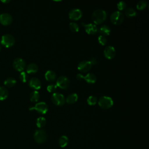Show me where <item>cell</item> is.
Returning a JSON list of instances; mask_svg holds the SVG:
<instances>
[{
  "label": "cell",
  "mask_w": 149,
  "mask_h": 149,
  "mask_svg": "<svg viewBox=\"0 0 149 149\" xmlns=\"http://www.w3.org/2000/svg\"><path fill=\"white\" fill-rule=\"evenodd\" d=\"M82 25L84 27L85 31L88 34H94L97 32V27L95 24L88 23L86 24L82 23Z\"/></svg>",
  "instance_id": "5bb4252c"
},
{
  "label": "cell",
  "mask_w": 149,
  "mask_h": 149,
  "mask_svg": "<svg viewBox=\"0 0 149 149\" xmlns=\"http://www.w3.org/2000/svg\"><path fill=\"white\" fill-rule=\"evenodd\" d=\"M91 66L92 65L88 61H82L79 63L77 69L80 72L85 73L88 72L91 69Z\"/></svg>",
  "instance_id": "7c38bea8"
},
{
  "label": "cell",
  "mask_w": 149,
  "mask_h": 149,
  "mask_svg": "<svg viewBox=\"0 0 149 149\" xmlns=\"http://www.w3.org/2000/svg\"><path fill=\"white\" fill-rule=\"evenodd\" d=\"M124 15L120 11L113 12L110 16L111 22L115 25H119L122 24L124 20Z\"/></svg>",
  "instance_id": "277c9868"
},
{
  "label": "cell",
  "mask_w": 149,
  "mask_h": 149,
  "mask_svg": "<svg viewBox=\"0 0 149 149\" xmlns=\"http://www.w3.org/2000/svg\"><path fill=\"white\" fill-rule=\"evenodd\" d=\"M98 42L101 45H105L107 43V39L105 36H99L98 37Z\"/></svg>",
  "instance_id": "4dcf8cb0"
},
{
  "label": "cell",
  "mask_w": 149,
  "mask_h": 149,
  "mask_svg": "<svg viewBox=\"0 0 149 149\" xmlns=\"http://www.w3.org/2000/svg\"><path fill=\"white\" fill-rule=\"evenodd\" d=\"M56 88H57V86L56 84H50L47 86V89L49 92H54L56 90Z\"/></svg>",
  "instance_id": "d6a6232c"
},
{
  "label": "cell",
  "mask_w": 149,
  "mask_h": 149,
  "mask_svg": "<svg viewBox=\"0 0 149 149\" xmlns=\"http://www.w3.org/2000/svg\"><path fill=\"white\" fill-rule=\"evenodd\" d=\"M56 75L55 72L51 70H49L47 71L45 73V79L49 82L54 81L56 79Z\"/></svg>",
  "instance_id": "2e32d148"
},
{
  "label": "cell",
  "mask_w": 149,
  "mask_h": 149,
  "mask_svg": "<svg viewBox=\"0 0 149 149\" xmlns=\"http://www.w3.org/2000/svg\"><path fill=\"white\" fill-rule=\"evenodd\" d=\"M38 70V66L34 63L29 64L26 67V73L28 74H33L37 72Z\"/></svg>",
  "instance_id": "e0dca14e"
},
{
  "label": "cell",
  "mask_w": 149,
  "mask_h": 149,
  "mask_svg": "<svg viewBox=\"0 0 149 149\" xmlns=\"http://www.w3.org/2000/svg\"><path fill=\"white\" fill-rule=\"evenodd\" d=\"M98 103L99 106L102 109H108L112 107L113 104V101L112 98L108 96H102L101 97L98 101Z\"/></svg>",
  "instance_id": "7a4b0ae2"
},
{
  "label": "cell",
  "mask_w": 149,
  "mask_h": 149,
  "mask_svg": "<svg viewBox=\"0 0 149 149\" xmlns=\"http://www.w3.org/2000/svg\"><path fill=\"white\" fill-rule=\"evenodd\" d=\"M1 2H3V3H8V2H10V1H9V0H5V1H3V0L2 1V0Z\"/></svg>",
  "instance_id": "d590c367"
},
{
  "label": "cell",
  "mask_w": 149,
  "mask_h": 149,
  "mask_svg": "<svg viewBox=\"0 0 149 149\" xmlns=\"http://www.w3.org/2000/svg\"><path fill=\"white\" fill-rule=\"evenodd\" d=\"M69 143V139L66 136H62L59 139V145L61 147H65Z\"/></svg>",
  "instance_id": "603a6c76"
},
{
  "label": "cell",
  "mask_w": 149,
  "mask_h": 149,
  "mask_svg": "<svg viewBox=\"0 0 149 149\" xmlns=\"http://www.w3.org/2000/svg\"><path fill=\"white\" fill-rule=\"evenodd\" d=\"M51 101L56 105L62 106L65 103V97L60 93H54L51 95Z\"/></svg>",
  "instance_id": "52a82bcc"
},
{
  "label": "cell",
  "mask_w": 149,
  "mask_h": 149,
  "mask_svg": "<svg viewBox=\"0 0 149 149\" xmlns=\"http://www.w3.org/2000/svg\"><path fill=\"white\" fill-rule=\"evenodd\" d=\"M126 7V3L123 1H120L117 3V8L119 10H124Z\"/></svg>",
  "instance_id": "1f68e13d"
},
{
  "label": "cell",
  "mask_w": 149,
  "mask_h": 149,
  "mask_svg": "<svg viewBox=\"0 0 149 149\" xmlns=\"http://www.w3.org/2000/svg\"><path fill=\"white\" fill-rule=\"evenodd\" d=\"M40 98L39 93L37 91H33L30 94V100L31 102H37Z\"/></svg>",
  "instance_id": "cb8c5ba5"
},
{
  "label": "cell",
  "mask_w": 149,
  "mask_h": 149,
  "mask_svg": "<svg viewBox=\"0 0 149 149\" xmlns=\"http://www.w3.org/2000/svg\"><path fill=\"white\" fill-rule=\"evenodd\" d=\"M147 5V2L145 0H142V1H140L137 2V5H136V8L138 10H143L144 9L146 6Z\"/></svg>",
  "instance_id": "4316f807"
},
{
  "label": "cell",
  "mask_w": 149,
  "mask_h": 149,
  "mask_svg": "<svg viewBox=\"0 0 149 149\" xmlns=\"http://www.w3.org/2000/svg\"><path fill=\"white\" fill-rule=\"evenodd\" d=\"M125 15L127 17H133L136 16V12L133 8H129L125 10Z\"/></svg>",
  "instance_id": "484cf974"
},
{
  "label": "cell",
  "mask_w": 149,
  "mask_h": 149,
  "mask_svg": "<svg viewBox=\"0 0 149 149\" xmlns=\"http://www.w3.org/2000/svg\"><path fill=\"white\" fill-rule=\"evenodd\" d=\"M13 67L15 70L19 72H23L26 68V62L24 60L21 58H15L12 63Z\"/></svg>",
  "instance_id": "9c48e42d"
},
{
  "label": "cell",
  "mask_w": 149,
  "mask_h": 149,
  "mask_svg": "<svg viewBox=\"0 0 149 149\" xmlns=\"http://www.w3.org/2000/svg\"><path fill=\"white\" fill-rule=\"evenodd\" d=\"M29 85L31 88L38 90L41 87V83L38 79L36 77H32L29 81Z\"/></svg>",
  "instance_id": "9a60e30c"
},
{
  "label": "cell",
  "mask_w": 149,
  "mask_h": 149,
  "mask_svg": "<svg viewBox=\"0 0 149 149\" xmlns=\"http://www.w3.org/2000/svg\"><path fill=\"white\" fill-rule=\"evenodd\" d=\"M29 109H35L39 113L45 114L48 111V105L45 102H40L37 103L34 107H30Z\"/></svg>",
  "instance_id": "ba28073f"
},
{
  "label": "cell",
  "mask_w": 149,
  "mask_h": 149,
  "mask_svg": "<svg viewBox=\"0 0 149 149\" xmlns=\"http://www.w3.org/2000/svg\"><path fill=\"white\" fill-rule=\"evenodd\" d=\"M47 135L44 130L39 129L36 130L34 134V139L35 141L39 144L44 143L47 140Z\"/></svg>",
  "instance_id": "5b68a950"
},
{
  "label": "cell",
  "mask_w": 149,
  "mask_h": 149,
  "mask_svg": "<svg viewBox=\"0 0 149 149\" xmlns=\"http://www.w3.org/2000/svg\"><path fill=\"white\" fill-rule=\"evenodd\" d=\"M28 78H29V76L26 72H25L24 71L20 72V73L19 74V79L22 82H23V83L26 82L28 80Z\"/></svg>",
  "instance_id": "f546056e"
},
{
  "label": "cell",
  "mask_w": 149,
  "mask_h": 149,
  "mask_svg": "<svg viewBox=\"0 0 149 149\" xmlns=\"http://www.w3.org/2000/svg\"><path fill=\"white\" fill-rule=\"evenodd\" d=\"M76 79H77V80H81L84 79V76L82 75L81 74H80V73H78V74L76 75Z\"/></svg>",
  "instance_id": "e575fe53"
},
{
  "label": "cell",
  "mask_w": 149,
  "mask_h": 149,
  "mask_svg": "<svg viewBox=\"0 0 149 149\" xmlns=\"http://www.w3.org/2000/svg\"><path fill=\"white\" fill-rule=\"evenodd\" d=\"M87 102L90 105H94L97 102V98L94 95H90L88 97Z\"/></svg>",
  "instance_id": "83f0119b"
},
{
  "label": "cell",
  "mask_w": 149,
  "mask_h": 149,
  "mask_svg": "<svg viewBox=\"0 0 149 149\" xmlns=\"http://www.w3.org/2000/svg\"><path fill=\"white\" fill-rule=\"evenodd\" d=\"M88 61L90 62V63L91 64V65H96V64L98 63L97 60L95 58H94V57L90 58Z\"/></svg>",
  "instance_id": "836d02e7"
},
{
  "label": "cell",
  "mask_w": 149,
  "mask_h": 149,
  "mask_svg": "<svg viewBox=\"0 0 149 149\" xmlns=\"http://www.w3.org/2000/svg\"><path fill=\"white\" fill-rule=\"evenodd\" d=\"M4 84L5 86L8 87H11L14 86L16 83V80L15 78L12 77H9L6 78L4 81Z\"/></svg>",
  "instance_id": "7402d4cb"
},
{
  "label": "cell",
  "mask_w": 149,
  "mask_h": 149,
  "mask_svg": "<svg viewBox=\"0 0 149 149\" xmlns=\"http://www.w3.org/2000/svg\"><path fill=\"white\" fill-rule=\"evenodd\" d=\"M78 100V95L76 93H72L69 95L66 99V102L69 104H74Z\"/></svg>",
  "instance_id": "ffe728a7"
},
{
  "label": "cell",
  "mask_w": 149,
  "mask_h": 149,
  "mask_svg": "<svg viewBox=\"0 0 149 149\" xmlns=\"http://www.w3.org/2000/svg\"><path fill=\"white\" fill-rule=\"evenodd\" d=\"M83 13L80 9H72L69 12V18L72 20H78L82 17Z\"/></svg>",
  "instance_id": "8fae6325"
},
{
  "label": "cell",
  "mask_w": 149,
  "mask_h": 149,
  "mask_svg": "<svg viewBox=\"0 0 149 149\" xmlns=\"http://www.w3.org/2000/svg\"><path fill=\"white\" fill-rule=\"evenodd\" d=\"M56 85L62 89L66 90L69 87L70 80L66 76H61L56 80Z\"/></svg>",
  "instance_id": "8992f818"
},
{
  "label": "cell",
  "mask_w": 149,
  "mask_h": 149,
  "mask_svg": "<svg viewBox=\"0 0 149 149\" xmlns=\"http://www.w3.org/2000/svg\"><path fill=\"white\" fill-rule=\"evenodd\" d=\"M84 79L87 83L90 84L95 83L97 81V77L95 75L91 73H88L85 76H84Z\"/></svg>",
  "instance_id": "d6986e66"
},
{
  "label": "cell",
  "mask_w": 149,
  "mask_h": 149,
  "mask_svg": "<svg viewBox=\"0 0 149 149\" xmlns=\"http://www.w3.org/2000/svg\"><path fill=\"white\" fill-rule=\"evenodd\" d=\"M15 42V39L14 37L10 34H5L1 37V44L6 48L12 47Z\"/></svg>",
  "instance_id": "3957f363"
},
{
  "label": "cell",
  "mask_w": 149,
  "mask_h": 149,
  "mask_svg": "<svg viewBox=\"0 0 149 149\" xmlns=\"http://www.w3.org/2000/svg\"><path fill=\"white\" fill-rule=\"evenodd\" d=\"M12 15L7 12H4L0 14V23L4 26L9 25L12 22Z\"/></svg>",
  "instance_id": "30bf717a"
},
{
  "label": "cell",
  "mask_w": 149,
  "mask_h": 149,
  "mask_svg": "<svg viewBox=\"0 0 149 149\" xmlns=\"http://www.w3.org/2000/svg\"><path fill=\"white\" fill-rule=\"evenodd\" d=\"M1 49H2V47H1V45H0V51H1Z\"/></svg>",
  "instance_id": "8d00e7d4"
},
{
  "label": "cell",
  "mask_w": 149,
  "mask_h": 149,
  "mask_svg": "<svg viewBox=\"0 0 149 149\" xmlns=\"http://www.w3.org/2000/svg\"><path fill=\"white\" fill-rule=\"evenodd\" d=\"M98 31L101 34V36H109L110 34L111 29L107 25H102L100 27Z\"/></svg>",
  "instance_id": "ac0fdd59"
},
{
  "label": "cell",
  "mask_w": 149,
  "mask_h": 149,
  "mask_svg": "<svg viewBox=\"0 0 149 149\" xmlns=\"http://www.w3.org/2000/svg\"><path fill=\"white\" fill-rule=\"evenodd\" d=\"M8 90L5 86H0V100L6 99L8 96Z\"/></svg>",
  "instance_id": "44dd1931"
},
{
  "label": "cell",
  "mask_w": 149,
  "mask_h": 149,
  "mask_svg": "<svg viewBox=\"0 0 149 149\" xmlns=\"http://www.w3.org/2000/svg\"><path fill=\"white\" fill-rule=\"evenodd\" d=\"M46 124V119L44 117H39L36 120V125L39 128L43 127Z\"/></svg>",
  "instance_id": "d4e9b609"
},
{
  "label": "cell",
  "mask_w": 149,
  "mask_h": 149,
  "mask_svg": "<svg viewBox=\"0 0 149 149\" xmlns=\"http://www.w3.org/2000/svg\"><path fill=\"white\" fill-rule=\"evenodd\" d=\"M116 54L115 49L112 46H108L104 50V55L105 57L108 59H113Z\"/></svg>",
  "instance_id": "4fadbf2b"
},
{
  "label": "cell",
  "mask_w": 149,
  "mask_h": 149,
  "mask_svg": "<svg viewBox=\"0 0 149 149\" xmlns=\"http://www.w3.org/2000/svg\"><path fill=\"white\" fill-rule=\"evenodd\" d=\"M107 12L102 9H99L94 10L92 14V20L96 24H100L103 23L107 18Z\"/></svg>",
  "instance_id": "6da1fadb"
},
{
  "label": "cell",
  "mask_w": 149,
  "mask_h": 149,
  "mask_svg": "<svg viewBox=\"0 0 149 149\" xmlns=\"http://www.w3.org/2000/svg\"><path fill=\"white\" fill-rule=\"evenodd\" d=\"M69 28L70 30L74 33H76L79 30V26L76 23L71 22L69 24Z\"/></svg>",
  "instance_id": "f1b7e54d"
}]
</instances>
